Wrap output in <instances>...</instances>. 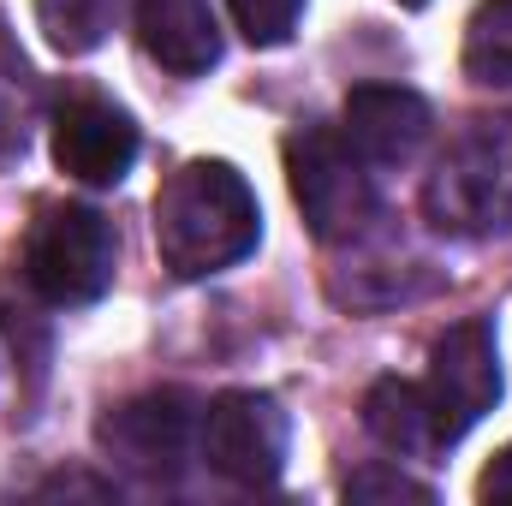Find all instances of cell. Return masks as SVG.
<instances>
[{"instance_id":"6da1fadb","label":"cell","mask_w":512,"mask_h":506,"mask_svg":"<svg viewBox=\"0 0 512 506\" xmlns=\"http://www.w3.org/2000/svg\"><path fill=\"white\" fill-rule=\"evenodd\" d=\"M256 239H262V209L251 179L233 161H209V155L185 161L155 191V251L179 280H209L245 262Z\"/></svg>"},{"instance_id":"7a4b0ae2","label":"cell","mask_w":512,"mask_h":506,"mask_svg":"<svg viewBox=\"0 0 512 506\" xmlns=\"http://www.w3.org/2000/svg\"><path fill=\"white\" fill-rule=\"evenodd\" d=\"M423 215L429 227L453 239H489L512 227V114L471 120L459 131L429 185H423Z\"/></svg>"},{"instance_id":"3957f363","label":"cell","mask_w":512,"mask_h":506,"mask_svg":"<svg viewBox=\"0 0 512 506\" xmlns=\"http://www.w3.org/2000/svg\"><path fill=\"white\" fill-rule=\"evenodd\" d=\"M286 185L322 245H352L376 227V173L334 126H304L286 137Z\"/></svg>"},{"instance_id":"277c9868","label":"cell","mask_w":512,"mask_h":506,"mask_svg":"<svg viewBox=\"0 0 512 506\" xmlns=\"http://www.w3.org/2000/svg\"><path fill=\"white\" fill-rule=\"evenodd\" d=\"M114 268H120V233L102 209L84 203H48L24 239V286L54 310L96 304L114 286Z\"/></svg>"},{"instance_id":"5b68a950","label":"cell","mask_w":512,"mask_h":506,"mask_svg":"<svg viewBox=\"0 0 512 506\" xmlns=\"http://www.w3.org/2000/svg\"><path fill=\"white\" fill-rule=\"evenodd\" d=\"M286 447H292V417L274 393L256 387H227L203 405V429H197V453L203 465L233 483V489H274L286 471Z\"/></svg>"},{"instance_id":"8992f818","label":"cell","mask_w":512,"mask_h":506,"mask_svg":"<svg viewBox=\"0 0 512 506\" xmlns=\"http://www.w3.org/2000/svg\"><path fill=\"white\" fill-rule=\"evenodd\" d=\"M423 393H429V417H435L441 453L459 447L501 405V352H495V328L483 316H465V322H453L435 340Z\"/></svg>"},{"instance_id":"52a82bcc","label":"cell","mask_w":512,"mask_h":506,"mask_svg":"<svg viewBox=\"0 0 512 506\" xmlns=\"http://www.w3.org/2000/svg\"><path fill=\"white\" fill-rule=\"evenodd\" d=\"M197 429H203L197 399L179 393V387H167V393H137L126 405H114L96 423V441L137 483H179L185 465H191Z\"/></svg>"},{"instance_id":"ba28073f","label":"cell","mask_w":512,"mask_h":506,"mask_svg":"<svg viewBox=\"0 0 512 506\" xmlns=\"http://www.w3.org/2000/svg\"><path fill=\"white\" fill-rule=\"evenodd\" d=\"M48 149H54V167H60L66 179L108 191V185L126 179L131 161H137V126H131V114L120 102H108V96H96V90H72V96L54 108V137H48Z\"/></svg>"},{"instance_id":"9c48e42d","label":"cell","mask_w":512,"mask_h":506,"mask_svg":"<svg viewBox=\"0 0 512 506\" xmlns=\"http://www.w3.org/2000/svg\"><path fill=\"white\" fill-rule=\"evenodd\" d=\"M429 102L405 84H358L340 108V137L358 149V161L370 173L387 167H411L417 149L429 143Z\"/></svg>"},{"instance_id":"30bf717a","label":"cell","mask_w":512,"mask_h":506,"mask_svg":"<svg viewBox=\"0 0 512 506\" xmlns=\"http://www.w3.org/2000/svg\"><path fill=\"white\" fill-rule=\"evenodd\" d=\"M137 48L173 78H203L221 60V24L209 0H137Z\"/></svg>"},{"instance_id":"8fae6325","label":"cell","mask_w":512,"mask_h":506,"mask_svg":"<svg viewBox=\"0 0 512 506\" xmlns=\"http://www.w3.org/2000/svg\"><path fill=\"white\" fill-rule=\"evenodd\" d=\"M364 429L382 441L387 453H399V459H423V453H441L423 381L382 376L376 387H370V393H364Z\"/></svg>"},{"instance_id":"7c38bea8","label":"cell","mask_w":512,"mask_h":506,"mask_svg":"<svg viewBox=\"0 0 512 506\" xmlns=\"http://www.w3.org/2000/svg\"><path fill=\"white\" fill-rule=\"evenodd\" d=\"M36 108H42L36 72H30L24 48L6 36V18H0V173H12L24 161L30 131H36Z\"/></svg>"},{"instance_id":"4fadbf2b","label":"cell","mask_w":512,"mask_h":506,"mask_svg":"<svg viewBox=\"0 0 512 506\" xmlns=\"http://www.w3.org/2000/svg\"><path fill=\"white\" fill-rule=\"evenodd\" d=\"M126 6L131 0H36V30L54 54L78 60V54H96L120 30Z\"/></svg>"},{"instance_id":"5bb4252c","label":"cell","mask_w":512,"mask_h":506,"mask_svg":"<svg viewBox=\"0 0 512 506\" xmlns=\"http://www.w3.org/2000/svg\"><path fill=\"white\" fill-rule=\"evenodd\" d=\"M465 78L483 90L512 84V0H483L465 24Z\"/></svg>"},{"instance_id":"9a60e30c","label":"cell","mask_w":512,"mask_h":506,"mask_svg":"<svg viewBox=\"0 0 512 506\" xmlns=\"http://www.w3.org/2000/svg\"><path fill=\"white\" fill-rule=\"evenodd\" d=\"M227 12H233V24L245 30L251 48H280L298 30L304 0H227Z\"/></svg>"},{"instance_id":"2e32d148","label":"cell","mask_w":512,"mask_h":506,"mask_svg":"<svg viewBox=\"0 0 512 506\" xmlns=\"http://www.w3.org/2000/svg\"><path fill=\"white\" fill-rule=\"evenodd\" d=\"M346 501H435V489L393 471V465H364L346 477Z\"/></svg>"},{"instance_id":"e0dca14e","label":"cell","mask_w":512,"mask_h":506,"mask_svg":"<svg viewBox=\"0 0 512 506\" xmlns=\"http://www.w3.org/2000/svg\"><path fill=\"white\" fill-rule=\"evenodd\" d=\"M477 501H512V441L489 459V471L477 477Z\"/></svg>"},{"instance_id":"ac0fdd59","label":"cell","mask_w":512,"mask_h":506,"mask_svg":"<svg viewBox=\"0 0 512 506\" xmlns=\"http://www.w3.org/2000/svg\"><path fill=\"white\" fill-rule=\"evenodd\" d=\"M399 6H429V0H399Z\"/></svg>"}]
</instances>
